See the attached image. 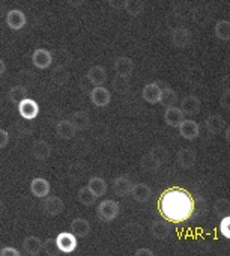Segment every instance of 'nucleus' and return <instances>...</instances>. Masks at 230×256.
Wrapping results in <instances>:
<instances>
[{
	"mask_svg": "<svg viewBox=\"0 0 230 256\" xmlns=\"http://www.w3.org/2000/svg\"><path fill=\"white\" fill-rule=\"evenodd\" d=\"M160 212L170 223L187 222L194 212L193 196L184 188H169L160 198Z\"/></svg>",
	"mask_w": 230,
	"mask_h": 256,
	"instance_id": "obj_1",
	"label": "nucleus"
},
{
	"mask_svg": "<svg viewBox=\"0 0 230 256\" xmlns=\"http://www.w3.org/2000/svg\"><path fill=\"white\" fill-rule=\"evenodd\" d=\"M119 212H121V205L116 200H111V199L102 200L96 208V214L102 222L114 220L119 216Z\"/></svg>",
	"mask_w": 230,
	"mask_h": 256,
	"instance_id": "obj_2",
	"label": "nucleus"
},
{
	"mask_svg": "<svg viewBox=\"0 0 230 256\" xmlns=\"http://www.w3.org/2000/svg\"><path fill=\"white\" fill-rule=\"evenodd\" d=\"M110 100L111 94L104 86H93V89L90 90V101L96 107H107L110 104Z\"/></svg>",
	"mask_w": 230,
	"mask_h": 256,
	"instance_id": "obj_3",
	"label": "nucleus"
},
{
	"mask_svg": "<svg viewBox=\"0 0 230 256\" xmlns=\"http://www.w3.org/2000/svg\"><path fill=\"white\" fill-rule=\"evenodd\" d=\"M178 128H179V134L187 140H194L200 134V125L193 119H184V122Z\"/></svg>",
	"mask_w": 230,
	"mask_h": 256,
	"instance_id": "obj_4",
	"label": "nucleus"
},
{
	"mask_svg": "<svg viewBox=\"0 0 230 256\" xmlns=\"http://www.w3.org/2000/svg\"><path fill=\"white\" fill-rule=\"evenodd\" d=\"M114 72H116L121 78H127L133 74L134 71V62L128 56H119L114 60Z\"/></svg>",
	"mask_w": 230,
	"mask_h": 256,
	"instance_id": "obj_5",
	"label": "nucleus"
},
{
	"mask_svg": "<svg viewBox=\"0 0 230 256\" xmlns=\"http://www.w3.org/2000/svg\"><path fill=\"white\" fill-rule=\"evenodd\" d=\"M32 64L38 70H47L53 64V54L47 48H36L32 54Z\"/></svg>",
	"mask_w": 230,
	"mask_h": 256,
	"instance_id": "obj_6",
	"label": "nucleus"
},
{
	"mask_svg": "<svg viewBox=\"0 0 230 256\" xmlns=\"http://www.w3.org/2000/svg\"><path fill=\"white\" fill-rule=\"evenodd\" d=\"M18 113L23 119L26 120H32L38 116L39 113V106L35 100H30V98H26L23 100L20 104H18Z\"/></svg>",
	"mask_w": 230,
	"mask_h": 256,
	"instance_id": "obj_7",
	"label": "nucleus"
},
{
	"mask_svg": "<svg viewBox=\"0 0 230 256\" xmlns=\"http://www.w3.org/2000/svg\"><path fill=\"white\" fill-rule=\"evenodd\" d=\"M56 241L62 253H72L77 248V236L72 232H60Z\"/></svg>",
	"mask_w": 230,
	"mask_h": 256,
	"instance_id": "obj_8",
	"label": "nucleus"
},
{
	"mask_svg": "<svg viewBox=\"0 0 230 256\" xmlns=\"http://www.w3.org/2000/svg\"><path fill=\"white\" fill-rule=\"evenodd\" d=\"M56 134L62 140H71L77 134V128H75V125L72 124L71 119L69 120L63 119V120H59L57 125H56Z\"/></svg>",
	"mask_w": 230,
	"mask_h": 256,
	"instance_id": "obj_9",
	"label": "nucleus"
},
{
	"mask_svg": "<svg viewBox=\"0 0 230 256\" xmlns=\"http://www.w3.org/2000/svg\"><path fill=\"white\" fill-rule=\"evenodd\" d=\"M42 208H44V211L48 216H59V214L63 212L65 205H63V200L60 198H57V196H47V198H44Z\"/></svg>",
	"mask_w": 230,
	"mask_h": 256,
	"instance_id": "obj_10",
	"label": "nucleus"
},
{
	"mask_svg": "<svg viewBox=\"0 0 230 256\" xmlns=\"http://www.w3.org/2000/svg\"><path fill=\"white\" fill-rule=\"evenodd\" d=\"M133 181L128 176H118L113 181V193L116 196H128L133 192Z\"/></svg>",
	"mask_w": 230,
	"mask_h": 256,
	"instance_id": "obj_11",
	"label": "nucleus"
},
{
	"mask_svg": "<svg viewBox=\"0 0 230 256\" xmlns=\"http://www.w3.org/2000/svg\"><path fill=\"white\" fill-rule=\"evenodd\" d=\"M191 42V32L187 28H176L172 32V44L178 48H185Z\"/></svg>",
	"mask_w": 230,
	"mask_h": 256,
	"instance_id": "obj_12",
	"label": "nucleus"
},
{
	"mask_svg": "<svg viewBox=\"0 0 230 256\" xmlns=\"http://www.w3.org/2000/svg\"><path fill=\"white\" fill-rule=\"evenodd\" d=\"M161 92H163V88H160V84L154 82V83H148L143 88L142 96L149 104H158L160 100H161Z\"/></svg>",
	"mask_w": 230,
	"mask_h": 256,
	"instance_id": "obj_13",
	"label": "nucleus"
},
{
	"mask_svg": "<svg viewBox=\"0 0 230 256\" xmlns=\"http://www.w3.org/2000/svg\"><path fill=\"white\" fill-rule=\"evenodd\" d=\"M176 162L181 168L184 169H190L196 164L197 162V156H196V151L194 150H190V148H181L176 154Z\"/></svg>",
	"mask_w": 230,
	"mask_h": 256,
	"instance_id": "obj_14",
	"label": "nucleus"
},
{
	"mask_svg": "<svg viewBox=\"0 0 230 256\" xmlns=\"http://www.w3.org/2000/svg\"><path fill=\"white\" fill-rule=\"evenodd\" d=\"M151 232L157 240H166L172 234V226L169 220H155L151 224Z\"/></svg>",
	"mask_w": 230,
	"mask_h": 256,
	"instance_id": "obj_15",
	"label": "nucleus"
},
{
	"mask_svg": "<svg viewBox=\"0 0 230 256\" xmlns=\"http://www.w3.org/2000/svg\"><path fill=\"white\" fill-rule=\"evenodd\" d=\"M27 20L23 11L20 10H11L6 14V24L12 29V30H20L26 26Z\"/></svg>",
	"mask_w": 230,
	"mask_h": 256,
	"instance_id": "obj_16",
	"label": "nucleus"
},
{
	"mask_svg": "<svg viewBox=\"0 0 230 256\" xmlns=\"http://www.w3.org/2000/svg\"><path fill=\"white\" fill-rule=\"evenodd\" d=\"M184 119H185V113L181 107L173 106V107L166 108L164 112V120L170 126H179L184 122Z\"/></svg>",
	"mask_w": 230,
	"mask_h": 256,
	"instance_id": "obj_17",
	"label": "nucleus"
},
{
	"mask_svg": "<svg viewBox=\"0 0 230 256\" xmlns=\"http://www.w3.org/2000/svg\"><path fill=\"white\" fill-rule=\"evenodd\" d=\"M205 126H206V130L211 133V134H220L223 132H226V120L218 116V114H211L206 118L205 120Z\"/></svg>",
	"mask_w": 230,
	"mask_h": 256,
	"instance_id": "obj_18",
	"label": "nucleus"
},
{
	"mask_svg": "<svg viewBox=\"0 0 230 256\" xmlns=\"http://www.w3.org/2000/svg\"><path fill=\"white\" fill-rule=\"evenodd\" d=\"M181 108L184 110L185 114L188 116H194L200 112L202 108V101L200 98H197L196 95H188L181 101Z\"/></svg>",
	"mask_w": 230,
	"mask_h": 256,
	"instance_id": "obj_19",
	"label": "nucleus"
},
{
	"mask_svg": "<svg viewBox=\"0 0 230 256\" xmlns=\"http://www.w3.org/2000/svg\"><path fill=\"white\" fill-rule=\"evenodd\" d=\"M131 196L134 198V200H137L140 204H145L152 198V188L145 182H137V184L133 186Z\"/></svg>",
	"mask_w": 230,
	"mask_h": 256,
	"instance_id": "obj_20",
	"label": "nucleus"
},
{
	"mask_svg": "<svg viewBox=\"0 0 230 256\" xmlns=\"http://www.w3.org/2000/svg\"><path fill=\"white\" fill-rule=\"evenodd\" d=\"M71 232L77 238H84L90 232V223L83 217H77L71 222Z\"/></svg>",
	"mask_w": 230,
	"mask_h": 256,
	"instance_id": "obj_21",
	"label": "nucleus"
},
{
	"mask_svg": "<svg viewBox=\"0 0 230 256\" xmlns=\"http://www.w3.org/2000/svg\"><path fill=\"white\" fill-rule=\"evenodd\" d=\"M30 192L36 198H47L50 193V182L45 178H35L30 182Z\"/></svg>",
	"mask_w": 230,
	"mask_h": 256,
	"instance_id": "obj_22",
	"label": "nucleus"
},
{
	"mask_svg": "<svg viewBox=\"0 0 230 256\" xmlns=\"http://www.w3.org/2000/svg\"><path fill=\"white\" fill-rule=\"evenodd\" d=\"M87 80L93 84V86H102L107 80V71L105 68L95 65L87 71Z\"/></svg>",
	"mask_w": 230,
	"mask_h": 256,
	"instance_id": "obj_23",
	"label": "nucleus"
},
{
	"mask_svg": "<svg viewBox=\"0 0 230 256\" xmlns=\"http://www.w3.org/2000/svg\"><path fill=\"white\" fill-rule=\"evenodd\" d=\"M32 154H33V157H35L36 160H41V162H42V160H47V158L51 156V146H50L48 142L39 139V140H36V142L33 144V146H32Z\"/></svg>",
	"mask_w": 230,
	"mask_h": 256,
	"instance_id": "obj_24",
	"label": "nucleus"
},
{
	"mask_svg": "<svg viewBox=\"0 0 230 256\" xmlns=\"http://www.w3.org/2000/svg\"><path fill=\"white\" fill-rule=\"evenodd\" d=\"M42 246L44 241H41L38 236H27L23 241V250L30 256H38L42 252Z\"/></svg>",
	"mask_w": 230,
	"mask_h": 256,
	"instance_id": "obj_25",
	"label": "nucleus"
},
{
	"mask_svg": "<svg viewBox=\"0 0 230 256\" xmlns=\"http://www.w3.org/2000/svg\"><path fill=\"white\" fill-rule=\"evenodd\" d=\"M87 187L90 188V192L96 196V198H101L107 193L108 190V186H107V181L101 176H92L87 182Z\"/></svg>",
	"mask_w": 230,
	"mask_h": 256,
	"instance_id": "obj_26",
	"label": "nucleus"
},
{
	"mask_svg": "<svg viewBox=\"0 0 230 256\" xmlns=\"http://www.w3.org/2000/svg\"><path fill=\"white\" fill-rule=\"evenodd\" d=\"M71 120L75 125L77 130H86V128L90 125V116L86 110H78V112L72 113Z\"/></svg>",
	"mask_w": 230,
	"mask_h": 256,
	"instance_id": "obj_27",
	"label": "nucleus"
},
{
	"mask_svg": "<svg viewBox=\"0 0 230 256\" xmlns=\"http://www.w3.org/2000/svg\"><path fill=\"white\" fill-rule=\"evenodd\" d=\"M214 34L221 41H230V22L218 20L214 26Z\"/></svg>",
	"mask_w": 230,
	"mask_h": 256,
	"instance_id": "obj_28",
	"label": "nucleus"
},
{
	"mask_svg": "<svg viewBox=\"0 0 230 256\" xmlns=\"http://www.w3.org/2000/svg\"><path fill=\"white\" fill-rule=\"evenodd\" d=\"M27 88L24 84H17L14 88H11V90L8 92V98L12 104H20L23 100L27 98Z\"/></svg>",
	"mask_w": 230,
	"mask_h": 256,
	"instance_id": "obj_29",
	"label": "nucleus"
},
{
	"mask_svg": "<svg viewBox=\"0 0 230 256\" xmlns=\"http://www.w3.org/2000/svg\"><path fill=\"white\" fill-rule=\"evenodd\" d=\"M125 11L133 16V17H137L143 12L145 10V2L143 0H125V5H124Z\"/></svg>",
	"mask_w": 230,
	"mask_h": 256,
	"instance_id": "obj_30",
	"label": "nucleus"
},
{
	"mask_svg": "<svg viewBox=\"0 0 230 256\" xmlns=\"http://www.w3.org/2000/svg\"><path fill=\"white\" fill-rule=\"evenodd\" d=\"M178 101V95L176 92L172 89V88H163V92H161V100H160V104H163L166 108L169 107H173Z\"/></svg>",
	"mask_w": 230,
	"mask_h": 256,
	"instance_id": "obj_31",
	"label": "nucleus"
},
{
	"mask_svg": "<svg viewBox=\"0 0 230 256\" xmlns=\"http://www.w3.org/2000/svg\"><path fill=\"white\" fill-rule=\"evenodd\" d=\"M77 198H78V202L84 206H92L96 200V196L90 192V188L86 186V187H81L77 193Z\"/></svg>",
	"mask_w": 230,
	"mask_h": 256,
	"instance_id": "obj_32",
	"label": "nucleus"
},
{
	"mask_svg": "<svg viewBox=\"0 0 230 256\" xmlns=\"http://www.w3.org/2000/svg\"><path fill=\"white\" fill-rule=\"evenodd\" d=\"M214 211H215V214L220 216L221 218L230 216V200H227V199H218V200L214 204Z\"/></svg>",
	"mask_w": 230,
	"mask_h": 256,
	"instance_id": "obj_33",
	"label": "nucleus"
},
{
	"mask_svg": "<svg viewBox=\"0 0 230 256\" xmlns=\"http://www.w3.org/2000/svg\"><path fill=\"white\" fill-rule=\"evenodd\" d=\"M160 166H161V163L149 152V154H146L143 158H142V168L145 169V170H148V172H154V170H158L160 169Z\"/></svg>",
	"mask_w": 230,
	"mask_h": 256,
	"instance_id": "obj_34",
	"label": "nucleus"
},
{
	"mask_svg": "<svg viewBox=\"0 0 230 256\" xmlns=\"http://www.w3.org/2000/svg\"><path fill=\"white\" fill-rule=\"evenodd\" d=\"M42 252H45V254H48V256H57V254L60 253V248H59V246H57L56 238H47V240L44 241Z\"/></svg>",
	"mask_w": 230,
	"mask_h": 256,
	"instance_id": "obj_35",
	"label": "nucleus"
},
{
	"mask_svg": "<svg viewBox=\"0 0 230 256\" xmlns=\"http://www.w3.org/2000/svg\"><path fill=\"white\" fill-rule=\"evenodd\" d=\"M56 54H57L56 56V65H57V68H65L71 62V54L66 50L60 48V50H57Z\"/></svg>",
	"mask_w": 230,
	"mask_h": 256,
	"instance_id": "obj_36",
	"label": "nucleus"
},
{
	"mask_svg": "<svg viewBox=\"0 0 230 256\" xmlns=\"http://www.w3.org/2000/svg\"><path fill=\"white\" fill-rule=\"evenodd\" d=\"M151 154L163 164L166 160H167V156H169V152H167V150L164 148V146H161V145H158V146H155L152 151H151Z\"/></svg>",
	"mask_w": 230,
	"mask_h": 256,
	"instance_id": "obj_37",
	"label": "nucleus"
},
{
	"mask_svg": "<svg viewBox=\"0 0 230 256\" xmlns=\"http://www.w3.org/2000/svg\"><path fill=\"white\" fill-rule=\"evenodd\" d=\"M83 174H84V169H83V164L80 163H74L69 166V170H68V175L72 178V180H78V178H83Z\"/></svg>",
	"mask_w": 230,
	"mask_h": 256,
	"instance_id": "obj_38",
	"label": "nucleus"
},
{
	"mask_svg": "<svg viewBox=\"0 0 230 256\" xmlns=\"http://www.w3.org/2000/svg\"><path fill=\"white\" fill-rule=\"evenodd\" d=\"M220 234L224 238L230 240V216L221 218V222H220Z\"/></svg>",
	"mask_w": 230,
	"mask_h": 256,
	"instance_id": "obj_39",
	"label": "nucleus"
},
{
	"mask_svg": "<svg viewBox=\"0 0 230 256\" xmlns=\"http://www.w3.org/2000/svg\"><path fill=\"white\" fill-rule=\"evenodd\" d=\"M0 256H21V254L15 247L6 246V247H2V250H0Z\"/></svg>",
	"mask_w": 230,
	"mask_h": 256,
	"instance_id": "obj_40",
	"label": "nucleus"
},
{
	"mask_svg": "<svg viewBox=\"0 0 230 256\" xmlns=\"http://www.w3.org/2000/svg\"><path fill=\"white\" fill-rule=\"evenodd\" d=\"M9 144V133L3 128H0V148H5Z\"/></svg>",
	"mask_w": 230,
	"mask_h": 256,
	"instance_id": "obj_41",
	"label": "nucleus"
},
{
	"mask_svg": "<svg viewBox=\"0 0 230 256\" xmlns=\"http://www.w3.org/2000/svg\"><path fill=\"white\" fill-rule=\"evenodd\" d=\"M220 104L226 108L230 110V92H223L221 98H220Z\"/></svg>",
	"mask_w": 230,
	"mask_h": 256,
	"instance_id": "obj_42",
	"label": "nucleus"
},
{
	"mask_svg": "<svg viewBox=\"0 0 230 256\" xmlns=\"http://www.w3.org/2000/svg\"><path fill=\"white\" fill-rule=\"evenodd\" d=\"M134 256H155V254H154V252H152L151 248L142 247V248H137V252H136Z\"/></svg>",
	"mask_w": 230,
	"mask_h": 256,
	"instance_id": "obj_43",
	"label": "nucleus"
},
{
	"mask_svg": "<svg viewBox=\"0 0 230 256\" xmlns=\"http://www.w3.org/2000/svg\"><path fill=\"white\" fill-rule=\"evenodd\" d=\"M108 4H110L111 8H114V10H121V8H124V5H125V0H108Z\"/></svg>",
	"mask_w": 230,
	"mask_h": 256,
	"instance_id": "obj_44",
	"label": "nucleus"
},
{
	"mask_svg": "<svg viewBox=\"0 0 230 256\" xmlns=\"http://www.w3.org/2000/svg\"><path fill=\"white\" fill-rule=\"evenodd\" d=\"M86 0H66V4L71 6V8H80Z\"/></svg>",
	"mask_w": 230,
	"mask_h": 256,
	"instance_id": "obj_45",
	"label": "nucleus"
},
{
	"mask_svg": "<svg viewBox=\"0 0 230 256\" xmlns=\"http://www.w3.org/2000/svg\"><path fill=\"white\" fill-rule=\"evenodd\" d=\"M223 89L224 92H230V74L223 78Z\"/></svg>",
	"mask_w": 230,
	"mask_h": 256,
	"instance_id": "obj_46",
	"label": "nucleus"
},
{
	"mask_svg": "<svg viewBox=\"0 0 230 256\" xmlns=\"http://www.w3.org/2000/svg\"><path fill=\"white\" fill-rule=\"evenodd\" d=\"M5 71H6V65H5V62H3V59L0 58V76H2Z\"/></svg>",
	"mask_w": 230,
	"mask_h": 256,
	"instance_id": "obj_47",
	"label": "nucleus"
},
{
	"mask_svg": "<svg viewBox=\"0 0 230 256\" xmlns=\"http://www.w3.org/2000/svg\"><path fill=\"white\" fill-rule=\"evenodd\" d=\"M224 138H226V140L230 144V125L226 128V132H224Z\"/></svg>",
	"mask_w": 230,
	"mask_h": 256,
	"instance_id": "obj_48",
	"label": "nucleus"
},
{
	"mask_svg": "<svg viewBox=\"0 0 230 256\" xmlns=\"http://www.w3.org/2000/svg\"><path fill=\"white\" fill-rule=\"evenodd\" d=\"M5 211V204H3V200L0 199V216H2V212Z\"/></svg>",
	"mask_w": 230,
	"mask_h": 256,
	"instance_id": "obj_49",
	"label": "nucleus"
}]
</instances>
